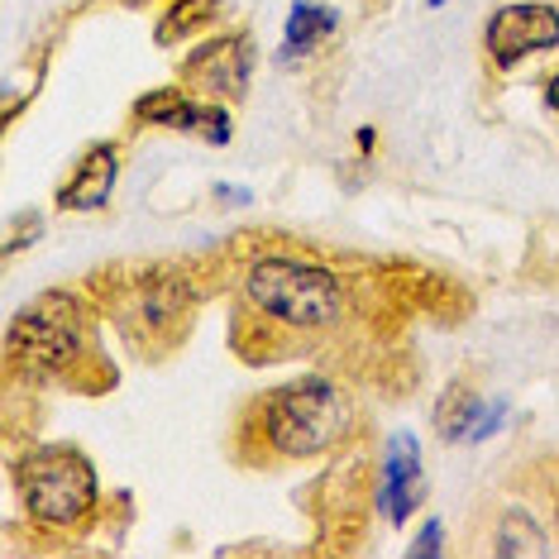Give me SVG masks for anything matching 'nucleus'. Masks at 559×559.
Instances as JSON below:
<instances>
[{
    "instance_id": "9d476101",
    "label": "nucleus",
    "mask_w": 559,
    "mask_h": 559,
    "mask_svg": "<svg viewBox=\"0 0 559 559\" xmlns=\"http://www.w3.org/2000/svg\"><path fill=\"white\" fill-rule=\"evenodd\" d=\"M192 307V292H187L177 277L154 273L144 287L134 292V311H139V330H177L182 311Z\"/></svg>"
},
{
    "instance_id": "f257e3e1",
    "label": "nucleus",
    "mask_w": 559,
    "mask_h": 559,
    "mask_svg": "<svg viewBox=\"0 0 559 559\" xmlns=\"http://www.w3.org/2000/svg\"><path fill=\"white\" fill-rule=\"evenodd\" d=\"M354 406L330 378H297L263 397V440L287 460L325 454L349 436Z\"/></svg>"
},
{
    "instance_id": "f03ea898",
    "label": "nucleus",
    "mask_w": 559,
    "mask_h": 559,
    "mask_svg": "<svg viewBox=\"0 0 559 559\" xmlns=\"http://www.w3.org/2000/svg\"><path fill=\"white\" fill-rule=\"evenodd\" d=\"M245 297L259 311H269L297 330H325L349 307V287L340 283V273L307 259H283V253L253 263L245 277Z\"/></svg>"
},
{
    "instance_id": "0eeeda50",
    "label": "nucleus",
    "mask_w": 559,
    "mask_h": 559,
    "mask_svg": "<svg viewBox=\"0 0 559 559\" xmlns=\"http://www.w3.org/2000/svg\"><path fill=\"white\" fill-rule=\"evenodd\" d=\"M426 498L421 483V444L412 436H392L383 450V474H378V512L388 521H406L416 502Z\"/></svg>"
},
{
    "instance_id": "f8f14e48",
    "label": "nucleus",
    "mask_w": 559,
    "mask_h": 559,
    "mask_svg": "<svg viewBox=\"0 0 559 559\" xmlns=\"http://www.w3.org/2000/svg\"><path fill=\"white\" fill-rule=\"evenodd\" d=\"M211 15H215V0H177V5H173V15L163 20L158 39H163V44L182 39V34H192L197 24H206Z\"/></svg>"
},
{
    "instance_id": "20e7f679",
    "label": "nucleus",
    "mask_w": 559,
    "mask_h": 559,
    "mask_svg": "<svg viewBox=\"0 0 559 559\" xmlns=\"http://www.w3.org/2000/svg\"><path fill=\"white\" fill-rule=\"evenodd\" d=\"M82 340H86V330H82L78 301L68 292H48L39 307H24L15 316V325H10V349L29 368H44V373L78 368Z\"/></svg>"
},
{
    "instance_id": "1a4fd4ad",
    "label": "nucleus",
    "mask_w": 559,
    "mask_h": 559,
    "mask_svg": "<svg viewBox=\"0 0 559 559\" xmlns=\"http://www.w3.org/2000/svg\"><path fill=\"white\" fill-rule=\"evenodd\" d=\"M116 173H120L116 148H110V144L86 148V158L78 163V173H72L68 187L58 192V206L62 211H96V206H106L110 192H116Z\"/></svg>"
},
{
    "instance_id": "6e6552de",
    "label": "nucleus",
    "mask_w": 559,
    "mask_h": 559,
    "mask_svg": "<svg viewBox=\"0 0 559 559\" xmlns=\"http://www.w3.org/2000/svg\"><path fill=\"white\" fill-rule=\"evenodd\" d=\"M249 68H253L249 39H211L206 48H197V53L187 58L182 78L192 86H201V92H211V96L235 100L249 82Z\"/></svg>"
},
{
    "instance_id": "ddd939ff",
    "label": "nucleus",
    "mask_w": 559,
    "mask_h": 559,
    "mask_svg": "<svg viewBox=\"0 0 559 559\" xmlns=\"http://www.w3.org/2000/svg\"><path fill=\"white\" fill-rule=\"evenodd\" d=\"M502 412H507L502 402L483 406V412H478V421H474V430H468V444H478V440H488L492 430H502Z\"/></svg>"
},
{
    "instance_id": "4468645a",
    "label": "nucleus",
    "mask_w": 559,
    "mask_h": 559,
    "mask_svg": "<svg viewBox=\"0 0 559 559\" xmlns=\"http://www.w3.org/2000/svg\"><path fill=\"white\" fill-rule=\"evenodd\" d=\"M440 545H444V521H426V531L412 540V555L421 559V555H440Z\"/></svg>"
},
{
    "instance_id": "dca6fc26",
    "label": "nucleus",
    "mask_w": 559,
    "mask_h": 559,
    "mask_svg": "<svg viewBox=\"0 0 559 559\" xmlns=\"http://www.w3.org/2000/svg\"><path fill=\"white\" fill-rule=\"evenodd\" d=\"M426 5H444V0H426Z\"/></svg>"
},
{
    "instance_id": "7ed1b4c3",
    "label": "nucleus",
    "mask_w": 559,
    "mask_h": 559,
    "mask_svg": "<svg viewBox=\"0 0 559 559\" xmlns=\"http://www.w3.org/2000/svg\"><path fill=\"white\" fill-rule=\"evenodd\" d=\"M20 498L44 526H78L96 507V468L72 444H48L20 464Z\"/></svg>"
},
{
    "instance_id": "423d86ee",
    "label": "nucleus",
    "mask_w": 559,
    "mask_h": 559,
    "mask_svg": "<svg viewBox=\"0 0 559 559\" xmlns=\"http://www.w3.org/2000/svg\"><path fill=\"white\" fill-rule=\"evenodd\" d=\"M139 120L148 124H168V130L201 134L206 144H230V110L215 106V100H197L182 86H163V92L139 96Z\"/></svg>"
},
{
    "instance_id": "2eb2a0df",
    "label": "nucleus",
    "mask_w": 559,
    "mask_h": 559,
    "mask_svg": "<svg viewBox=\"0 0 559 559\" xmlns=\"http://www.w3.org/2000/svg\"><path fill=\"white\" fill-rule=\"evenodd\" d=\"M545 106H550V110H555V120H559V78L545 86Z\"/></svg>"
},
{
    "instance_id": "39448f33",
    "label": "nucleus",
    "mask_w": 559,
    "mask_h": 559,
    "mask_svg": "<svg viewBox=\"0 0 559 559\" xmlns=\"http://www.w3.org/2000/svg\"><path fill=\"white\" fill-rule=\"evenodd\" d=\"M559 44V10L540 5V0H521V5H502L488 20V53L498 68H516L521 58L545 53Z\"/></svg>"
},
{
    "instance_id": "9b49d317",
    "label": "nucleus",
    "mask_w": 559,
    "mask_h": 559,
    "mask_svg": "<svg viewBox=\"0 0 559 559\" xmlns=\"http://www.w3.org/2000/svg\"><path fill=\"white\" fill-rule=\"evenodd\" d=\"M340 29V15L330 5H316V0H297L287 15V44L283 53H277V62H292V58H307L316 44L330 39V34Z\"/></svg>"
}]
</instances>
